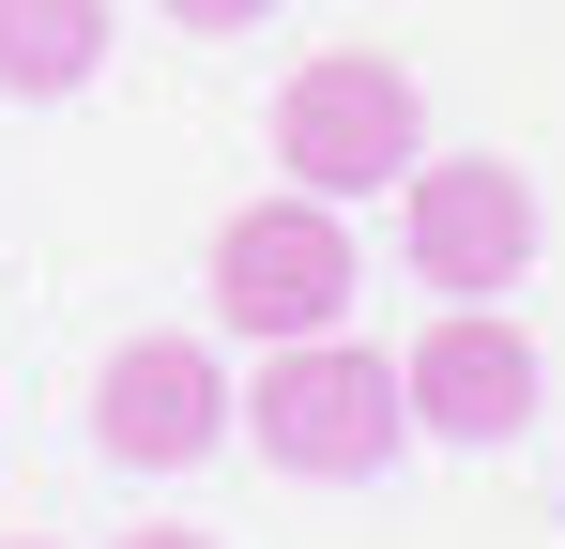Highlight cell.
Here are the masks:
<instances>
[{
    "instance_id": "cell-5",
    "label": "cell",
    "mask_w": 565,
    "mask_h": 549,
    "mask_svg": "<svg viewBox=\"0 0 565 549\" xmlns=\"http://www.w3.org/2000/svg\"><path fill=\"white\" fill-rule=\"evenodd\" d=\"M93 443L122 458V473L214 458L230 443V366H214V336H122V352L93 366Z\"/></svg>"
},
{
    "instance_id": "cell-7",
    "label": "cell",
    "mask_w": 565,
    "mask_h": 549,
    "mask_svg": "<svg viewBox=\"0 0 565 549\" xmlns=\"http://www.w3.org/2000/svg\"><path fill=\"white\" fill-rule=\"evenodd\" d=\"M93 62H107V0H0V92L15 107L93 92Z\"/></svg>"
},
{
    "instance_id": "cell-1",
    "label": "cell",
    "mask_w": 565,
    "mask_h": 549,
    "mask_svg": "<svg viewBox=\"0 0 565 549\" xmlns=\"http://www.w3.org/2000/svg\"><path fill=\"white\" fill-rule=\"evenodd\" d=\"M245 443L276 458V473H306V488H367V473H397V443H413L397 352H367L352 321H337V336H276L260 381H245Z\"/></svg>"
},
{
    "instance_id": "cell-10",
    "label": "cell",
    "mask_w": 565,
    "mask_h": 549,
    "mask_svg": "<svg viewBox=\"0 0 565 549\" xmlns=\"http://www.w3.org/2000/svg\"><path fill=\"white\" fill-rule=\"evenodd\" d=\"M0 549H46V535H0Z\"/></svg>"
},
{
    "instance_id": "cell-2",
    "label": "cell",
    "mask_w": 565,
    "mask_h": 549,
    "mask_svg": "<svg viewBox=\"0 0 565 549\" xmlns=\"http://www.w3.org/2000/svg\"><path fill=\"white\" fill-rule=\"evenodd\" d=\"M413 153H428V92H413V62H382V46H321V62H290L276 92V169L306 183V198H382V183H413Z\"/></svg>"
},
{
    "instance_id": "cell-8",
    "label": "cell",
    "mask_w": 565,
    "mask_h": 549,
    "mask_svg": "<svg viewBox=\"0 0 565 549\" xmlns=\"http://www.w3.org/2000/svg\"><path fill=\"white\" fill-rule=\"evenodd\" d=\"M153 15H169V31H260L276 0H153Z\"/></svg>"
},
{
    "instance_id": "cell-9",
    "label": "cell",
    "mask_w": 565,
    "mask_h": 549,
    "mask_svg": "<svg viewBox=\"0 0 565 549\" xmlns=\"http://www.w3.org/2000/svg\"><path fill=\"white\" fill-rule=\"evenodd\" d=\"M122 549H214V535H199V519H138Z\"/></svg>"
},
{
    "instance_id": "cell-3",
    "label": "cell",
    "mask_w": 565,
    "mask_h": 549,
    "mask_svg": "<svg viewBox=\"0 0 565 549\" xmlns=\"http://www.w3.org/2000/svg\"><path fill=\"white\" fill-rule=\"evenodd\" d=\"M352 290H367V260H352V214L337 198H245L230 229H214V321L230 336H337L352 321Z\"/></svg>"
},
{
    "instance_id": "cell-4",
    "label": "cell",
    "mask_w": 565,
    "mask_h": 549,
    "mask_svg": "<svg viewBox=\"0 0 565 549\" xmlns=\"http://www.w3.org/2000/svg\"><path fill=\"white\" fill-rule=\"evenodd\" d=\"M397 260L428 274L444 305H504L535 274V183L504 153H413L397 183Z\"/></svg>"
},
{
    "instance_id": "cell-6",
    "label": "cell",
    "mask_w": 565,
    "mask_h": 549,
    "mask_svg": "<svg viewBox=\"0 0 565 549\" xmlns=\"http://www.w3.org/2000/svg\"><path fill=\"white\" fill-rule=\"evenodd\" d=\"M397 397L428 443H520L535 428V336L504 305H444L413 352H397Z\"/></svg>"
}]
</instances>
